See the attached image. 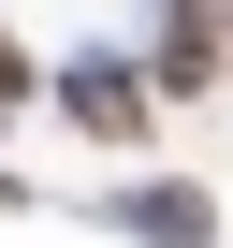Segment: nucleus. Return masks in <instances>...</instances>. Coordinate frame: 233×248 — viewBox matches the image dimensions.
Returning <instances> with one entry per match:
<instances>
[{"mask_svg": "<svg viewBox=\"0 0 233 248\" xmlns=\"http://www.w3.org/2000/svg\"><path fill=\"white\" fill-rule=\"evenodd\" d=\"M29 88H44V73H29V44L0 30V102H29Z\"/></svg>", "mask_w": 233, "mask_h": 248, "instance_id": "4", "label": "nucleus"}, {"mask_svg": "<svg viewBox=\"0 0 233 248\" xmlns=\"http://www.w3.org/2000/svg\"><path fill=\"white\" fill-rule=\"evenodd\" d=\"M116 233H146V248H204L218 219H204V190H175V175H146L131 204H116Z\"/></svg>", "mask_w": 233, "mask_h": 248, "instance_id": "3", "label": "nucleus"}, {"mask_svg": "<svg viewBox=\"0 0 233 248\" xmlns=\"http://www.w3.org/2000/svg\"><path fill=\"white\" fill-rule=\"evenodd\" d=\"M44 102L73 117V132H87V146H131V132H146V117H160V73H146V59H73V73H58Z\"/></svg>", "mask_w": 233, "mask_h": 248, "instance_id": "1", "label": "nucleus"}, {"mask_svg": "<svg viewBox=\"0 0 233 248\" xmlns=\"http://www.w3.org/2000/svg\"><path fill=\"white\" fill-rule=\"evenodd\" d=\"M0 204H15V175H0Z\"/></svg>", "mask_w": 233, "mask_h": 248, "instance_id": "5", "label": "nucleus"}, {"mask_svg": "<svg viewBox=\"0 0 233 248\" xmlns=\"http://www.w3.org/2000/svg\"><path fill=\"white\" fill-rule=\"evenodd\" d=\"M146 73H160V102H204V88L233 73V0H160V44H146Z\"/></svg>", "mask_w": 233, "mask_h": 248, "instance_id": "2", "label": "nucleus"}]
</instances>
